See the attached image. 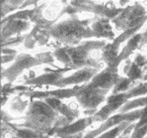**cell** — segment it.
<instances>
[{
  "mask_svg": "<svg viewBox=\"0 0 147 138\" xmlns=\"http://www.w3.org/2000/svg\"><path fill=\"white\" fill-rule=\"evenodd\" d=\"M61 116L45 100H35L30 103L26 113V120L22 125L44 135H51L56 122Z\"/></svg>",
  "mask_w": 147,
  "mask_h": 138,
  "instance_id": "7a4b0ae2",
  "label": "cell"
},
{
  "mask_svg": "<svg viewBox=\"0 0 147 138\" xmlns=\"http://www.w3.org/2000/svg\"><path fill=\"white\" fill-rule=\"evenodd\" d=\"M29 105H29L27 101H22L19 98H17L14 101H13L11 107L15 110H18V111H24L27 107H29Z\"/></svg>",
  "mask_w": 147,
  "mask_h": 138,
  "instance_id": "f1b7e54d",
  "label": "cell"
},
{
  "mask_svg": "<svg viewBox=\"0 0 147 138\" xmlns=\"http://www.w3.org/2000/svg\"><path fill=\"white\" fill-rule=\"evenodd\" d=\"M70 69H62V70H57V71H53L51 73L44 74L42 76L36 77L31 80L27 81L28 85H53L57 81H59L60 79H62V76L64 73H66Z\"/></svg>",
  "mask_w": 147,
  "mask_h": 138,
  "instance_id": "9a60e30c",
  "label": "cell"
},
{
  "mask_svg": "<svg viewBox=\"0 0 147 138\" xmlns=\"http://www.w3.org/2000/svg\"><path fill=\"white\" fill-rule=\"evenodd\" d=\"M34 11H35V8L34 9H24V10H20L18 12L14 13L12 15H9L6 18H4L2 20V22H6L9 21V20H23V21H31L32 15L34 14Z\"/></svg>",
  "mask_w": 147,
  "mask_h": 138,
  "instance_id": "cb8c5ba5",
  "label": "cell"
},
{
  "mask_svg": "<svg viewBox=\"0 0 147 138\" xmlns=\"http://www.w3.org/2000/svg\"><path fill=\"white\" fill-rule=\"evenodd\" d=\"M2 55H8V56H16V50L10 48H1Z\"/></svg>",
  "mask_w": 147,
  "mask_h": 138,
  "instance_id": "4dcf8cb0",
  "label": "cell"
},
{
  "mask_svg": "<svg viewBox=\"0 0 147 138\" xmlns=\"http://www.w3.org/2000/svg\"><path fill=\"white\" fill-rule=\"evenodd\" d=\"M116 110H117V108L116 106L107 102V105H104L100 110H98L96 113L93 114V120L94 122H100V121L105 122L106 120H108L111 116H113L112 114L114 113Z\"/></svg>",
  "mask_w": 147,
  "mask_h": 138,
  "instance_id": "ffe728a7",
  "label": "cell"
},
{
  "mask_svg": "<svg viewBox=\"0 0 147 138\" xmlns=\"http://www.w3.org/2000/svg\"><path fill=\"white\" fill-rule=\"evenodd\" d=\"M141 39H142V34L141 33H137L127 41L125 47L121 50V52H119V55L117 62V66L121 64L123 61L127 60L128 57L131 55L133 52L138 48V47H140V44H141Z\"/></svg>",
  "mask_w": 147,
  "mask_h": 138,
  "instance_id": "2e32d148",
  "label": "cell"
},
{
  "mask_svg": "<svg viewBox=\"0 0 147 138\" xmlns=\"http://www.w3.org/2000/svg\"><path fill=\"white\" fill-rule=\"evenodd\" d=\"M109 90H105L98 87H90L88 83L81 85V89L76 94V99L83 108L87 109L86 114L93 115L96 113V109L106 99V96Z\"/></svg>",
  "mask_w": 147,
  "mask_h": 138,
  "instance_id": "5b68a950",
  "label": "cell"
},
{
  "mask_svg": "<svg viewBox=\"0 0 147 138\" xmlns=\"http://www.w3.org/2000/svg\"><path fill=\"white\" fill-rule=\"evenodd\" d=\"M53 56L59 61L60 63H62L65 66V68L67 69H71V61H70L69 55L67 53L66 47H59V48H56L53 52Z\"/></svg>",
  "mask_w": 147,
  "mask_h": 138,
  "instance_id": "d4e9b609",
  "label": "cell"
},
{
  "mask_svg": "<svg viewBox=\"0 0 147 138\" xmlns=\"http://www.w3.org/2000/svg\"><path fill=\"white\" fill-rule=\"evenodd\" d=\"M121 77L117 74V68L107 67L98 73L96 76L88 83L90 87H98L105 90H110L112 87H115L117 81Z\"/></svg>",
  "mask_w": 147,
  "mask_h": 138,
  "instance_id": "9c48e42d",
  "label": "cell"
},
{
  "mask_svg": "<svg viewBox=\"0 0 147 138\" xmlns=\"http://www.w3.org/2000/svg\"><path fill=\"white\" fill-rule=\"evenodd\" d=\"M133 62L138 66L139 68H143V67H145V66H147V59L144 57V56L140 55V54L135 57Z\"/></svg>",
  "mask_w": 147,
  "mask_h": 138,
  "instance_id": "f546056e",
  "label": "cell"
},
{
  "mask_svg": "<svg viewBox=\"0 0 147 138\" xmlns=\"http://www.w3.org/2000/svg\"><path fill=\"white\" fill-rule=\"evenodd\" d=\"M17 57L16 56H8V55H2L1 56V62L2 64H5V63H9L11 61H13L14 59H16Z\"/></svg>",
  "mask_w": 147,
  "mask_h": 138,
  "instance_id": "1f68e13d",
  "label": "cell"
},
{
  "mask_svg": "<svg viewBox=\"0 0 147 138\" xmlns=\"http://www.w3.org/2000/svg\"><path fill=\"white\" fill-rule=\"evenodd\" d=\"M105 41H85L81 45L74 47H66L67 53L71 61V69H83V68H95L100 70L102 65L97 63L89 54L92 51L103 50L106 46Z\"/></svg>",
  "mask_w": 147,
  "mask_h": 138,
  "instance_id": "3957f363",
  "label": "cell"
},
{
  "mask_svg": "<svg viewBox=\"0 0 147 138\" xmlns=\"http://www.w3.org/2000/svg\"><path fill=\"white\" fill-rule=\"evenodd\" d=\"M98 69L95 68H83L80 69L79 71L75 72L74 74H72L71 76L66 77V78H62L59 81H57L54 83V87H58L59 89H64L67 85H78V83H88L99 73Z\"/></svg>",
  "mask_w": 147,
  "mask_h": 138,
  "instance_id": "30bf717a",
  "label": "cell"
},
{
  "mask_svg": "<svg viewBox=\"0 0 147 138\" xmlns=\"http://www.w3.org/2000/svg\"><path fill=\"white\" fill-rule=\"evenodd\" d=\"M38 60L40 61L42 64H51L53 65L54 63V56L49 52H47V53H42L39 54V55L36 57Z\"/></svg>",
  "mask_w": 147,
  "mask_h": 138,
  "instance_id": "83f0119b",
  "label": "cell"
},
{
  "mask_svg": "<svg viewBox=\"0 0 147 138\" xmlns=\"http://www.w3.org/2000/svg\"><path fill=\"white\" fill-rule=\"evenodd\" d=\"M123 73L131 81H136V80H139V79H143V77H144L141 68H139L134 62H131V61H129V60H127V62L125 63V66L123 67Z\"/></svg>",
  "mask_w": 147,
  "mask_h": 138,
  "instance_id": "ac0fdd59",
  "label": "cell"
},
{
  "mask_svg": "<svg viewBox=\"0 0 147 138\" xmlns=\"http://www.w3.org/2000/svg\"><path fill=\"white\" fill-rule=\"evenodd\" d=\"M144 111V108H138V109L132 110L129 112H125V113H117L115 114L113 116H111L108 120L101 124L97 129H94L90 132H88L87 134L84 135L83 138H97L103 133H105L106 131L112 129V128L116 127V126L119 125V124L123 123L125 121L129 122H134L136 120L140 119V117L142 116Z\"/></svg>",
  "mask_w": 147,
  "mask_h": 138,
  "instance_id": "52a82bcc",
  "label": "cell"
},
{
  "mask_svg": "<svg viewBox=\"0 0 147 138\" xmlns=\"http://www.w3.org/2000/svg\"><path fill=\"white\" fill-rule=\"evenodd\" d=\"M91 29L95 35V38H105V39L113 41L116 39V36H115L109 19L99 18L97 20H94L92 21Z\"/></svg>",
  "mask_w": 147,
  "mask_h": 138,
  "instance_id": "4fadbf2b",
  "label": "cell"
},
{
  "mask_svg": "<svg viewBox=\"0 0 147 138\" xmlns=\"http://www.w3.org/2000/svg\"><path fill=\"white\" fill-rule=\"evenodd\" d=\"M9 125L17 138H49V135L40 134V133L36 132L29 128H18L16 127V125H12V124H9Z\"/></svg>",
  "mask_w": 147,
  "mask_h": 138,
  "instance_id": "d6986e66",
  "label": "cell"
},
{
  "mask_svg": "<svg viewBox=\"0 0 147 138\" xmlns=\"http://www.w3.org/2000/svg\"><path fill=\"white\" fill-rule=\"evenodd\" d=\"M144 94H147V83H140V85H136V87H132L127 92H125V96L127 99L136 98V96H144Z\"/></svg>",
  "mask_w": 147,
  "mask_h": 138,
  "instance_id": "484cf974",
  "label": "cell"
},
{
  "mask_svg": "<svg viewBox=\"0 0 147 138\" xmlns=\"http://www.w3.org/2000/svg\"><path fill=\"white\" fill-rule=\"evenodd\" d=\"M131 123H133V122L125 121V122H123V123L116 126V127L112 128V129L106 131L105 133H103V134L100 135V136L97 137V138H117V137H119L121 133H123Z\"/></svg>",
  "mask_w": 147,
  "mask_h": 138,
  "instance_id": "7402d4cb",
  "label": "cell"
},
{
  "mask_svg": "<svg viewBox=\"0 0 147 138\" xmlns=\"http://www.w3.org/2000/svg\"><path fill=\"white\" fill-rule=\"evenodd\" d=\"M146 32H147V30H146Z\"/></svg>",
  "mask_w": 147,
  "mask_h": 138,
  "instance_id": "e575fe53",
  "label": "cell"
},
{
  "mask_svg": "<svg viewBox=\"0 0 147 138\" xmlns=\"http://www.w3.org/2000/svg\"><path fill=\"white\" fill-rule=\"evenodd\" d=\"M144 138H147V136H146V137H144Z\"/></svg>",
  "mask_w": 147,
  "mask_h": 138,
  "instance_id": "836d02e7",
  "label": "cell"
},
{
  "mask_svg": "<svg viewBox=\"0 0 147 138\" xmlns=\"http://www.w3.org/2000/svg\"><path fill=\"white\" fill-rule=\"evenodd\" d=\"M57 112L60 115H62L63 117H65V118L69 121V123L75 122L76 117H78V115H79L78 110L73 109V108H71L70 106L65 105L64 102H62L61 105H60L59 108L57 109Z\"/></svg>",
  "mask_w": 147,
  "mask_h": 138,
  "instance_id": "44dd1931",
  "label": "cell"
},
{
  "mask_svg": "<svg viewBox=\"0 0 147 138\" xmlns=\"http://www.w3.org/2000/svg\"><path fill=\"white\" fill-rule=\"evenodd\" d=\"M90 22L91 20H80L72 16L65 21L54 24L49 30V35L60 44L73 47L83 39L95 38L91 26H89Z\"/></svg>",
  "mask_w": 147,
  "mask_h": 138,
  "instance_id": "6da1fadb",
  "label": "cell"
},
{
  "mask_svg": "<svg viewBox=\"0 0 147 138\" xmlns=\"http://www.w3.org/2000/svg\"><path fill=\"white\" fill-rule=\"evenodd\" d=\"M72 6L77 9L78 12L85 11L96 14L100 18L113 20L119 16L123 8H117L114 2H96V1H71Z\"/></svg>",
  "mask_w": 147,
  "mask_h": 138,
  "instance_id": "8992f818",
  "label": "cell"
},
{
  "mask_svg": "<svg viewBox=\"0 0 147 138\" xmlns=\"http://www.w3.org/2000/svg\"><path fill=\"white\" fill-rule=\"evenodd\" d=\"M39 65H42V63L36 57L28 54H20L15 59V62L12 66L6 70H2L1 78L6 79L9 83H13L25 70L31 69Z\"/></svg>",
  "mask_w": 147,
  "mask_h": 138,
  "instance_id": "ba28073f",
  "label": "cell"
},
{
  "mask_svg": "<svg viewBox=\"0 0 147 138\" xmlns=\"http://www.w3.org/2000/svg\"><path fill=\"white\" fill-rule=\"evenodd\" d=\"M1 26V41H4L29 30L31 28V23L23 20H9L6 23L2 22Z\"/></svg>",
  "mask_w": 147,
  "mask_h": 138,
  "instance_id": "8fae6325",
  "label": "cell"
},
{
  "mask_svg": "<svg viewBox=\"0 0 147 138\" xmlns=\"http://www.w3.org/2000/svg\"><path fill=\"white\" fill-rule=\"evenodd\" d=\"M81 87H74L72 89H59L51 92H32L31 96L36 98H55L58 99L62 98H69L72 96H76Z\"/></svg>",
  "mask_w": 147,
  "mask_h": 138,
  "instance_id": "5bb4252c",
  "label": "cell"
},
{
  "mask_svg": "<svg viewBox=\"0 0 147 138\" xmlns=\"http://www.w3.org/2000/svg\"><path fill=\"white\" fill-rule=\"evenodd\" d=\"M145 74H144V77H143V80L144 81H147V66H146V68H145Z\"/></svg>",
  "mask_w": 147,
  "mask_h": 138,
  "instance_id": "d6a6232c",
  "label": "cell"
},
{
  "mask_svg": "<svg viewBox=\"0 0 147 138\" xmlns=\"http://www.w3.org/2000/svg\"><path fill=\"white\" fill-rule=\"evenodd\" d=\"M94 122L93 120V115L81 118L79 120L70 123L68 125L64 126V127L58 128L57 130L54 132V134H56L57 136H63V135H74V134H79L82 133L90 124H92Z\"/></svg>",
  "mask_w": 147,
  "mask_h": 138,
  "instance_id": "7c38bea8",
  "label": "cell"
},
{
  "mask_svg": "<svg viewBox=\"0 0 147 138\" xmlns=\"http://www.w3.org/2000/svg\"><path fill=\"white\" fill-rule=\"evenodd\" d=\"M27 38L26 36H18V37H12L9 38L7 40L1 41V46L2 48H8L9 46H17V45H20L22 42H25Z\"/></svg>",
  "mask_w": 147,
  "mask_h": 138,
  "instance_id": "4316f807",
  "label": "cell"
},
{
  "mask_svg": "<svg viewBox=\"0 0 147 138\" xmlns=\"http://www.w3.org/2000/svg\"><path fill=\"white\" fill-rule=\"evenodd\" d=\"M134 81H131L128 78H119V80L117 81V85H115L114 90H113V94H123V92H127L128 90L132 89L131 85H133Z\"/></svg>",
  "mask_w": 147,
  "mask_h": 138,
  "instance_id": "603a6c76",
  "label": "cell"
},
{
  "mask_svg": "<svg viewBox=\"0 0 147 138\" xmlns=\"http://www.w3.org/2000/svg\"><path fill=\"white\" fill-rule=\"evenodd\" d=\"M33 4H37L35 1H1V15L2 20L4 19V16L8 13L12 12L13 10H16L18 8H22L24 10L25 7H28Z\"/></svg>",
  "mask_w": 147,
  "mask_h": 138,
  "instance_id": "e0dca14e",
  "label": "cell"
},
{
  "mask_svg": "<svg viewBox=\"0 0 147 138\" xmlns=\"http://www.w3.org/2000/svg\"><path fill=\"white\" fill-rule=\"evenodd\" d=\"M147 20V11L138 2H134L132 5L123 8L117 17L112 20L117 30L128 31L140 25H143Z\"/></svg>",
  "mask_w": 147,
  "mask_h": 138,
  "instance_id": "277c9868",
  "label": "cell"
}]
</instances>
